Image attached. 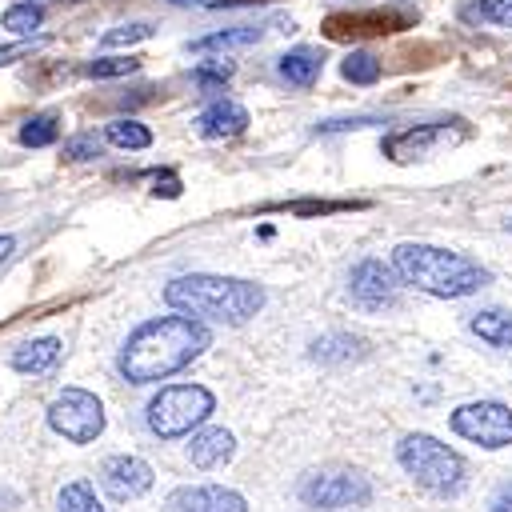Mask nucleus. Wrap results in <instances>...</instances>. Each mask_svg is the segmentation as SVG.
I'll return each instance as SVG.
<instances>
[{
  "instance_id": "f3484780",
  "label": "nucleus",
  "mask_w": 512,
  "mask_h": 512,
  "mask_svg": "<svg viewBox=\"0 0 512 512\" xmlns=\"http://www.w3.org/2000/svg\"><path fill=\"white\" fill-rule=\"evenodd\" d=\"M60 340L56 336H40V340H24L20 348H12V368L16 372H24V376H44V372H52L56 368V360H60Z\"/></svg>"
},
{
  "instance_id": "a211bd4d",
  "label": "nucleus",
  "mask_w": 512,
  "mask_h": 512,
  "mask_svg": "<svg viewBox=\"0 0 512 512\" xmlns=\"http://www.w3.org/2000/svg\"><path fill=\"white\" fill-rule=\"evenodd\" d=\"M472 336H480L492 348H512V312L508 308H480L468 316Z\"/></svg>"
},
{
  "instance_id": "20e7f679",
  "label": "nucleus",
  "mask_w": 512,
  "mask_h": 512,
  "mask_svg": "<svg viewBox=\"0 0 512 512\" xmlns=\"http://www.w3.org/2000/svg\"><path fill=\"white\" fill-rule=\"evenodd\" d=\"M396 464L412 476L416 488L432 496H456L464 492V480H468L464 456L428 432H404L396 444Z\"/></svg>"
},
{
  "instance_id": "bb28decb",
  "label": "nucleus",
  "mask_w": 512,
  "mask_h": 512,
  "mask_svg": "<svg viewBox=\"0 0 512 512\" xmlns=\"http://www.w3.org/2000/svg\"><path fill=\"white\" fill-rule=\"evenodd\" d=\"M40 20H44V8L32 4V0H28V4H12V8L0 16V24H4L8 32H20V36L32 32V28H40Z\"/></svg>"
},
{
  "instance_id": "39448f33",
  "label": "nucleus",
  "mask_w": 512,
  "mask_h": 512,
  "mask_svg": "<svg viewBox=\"0 0 512 512\" xmlns=\"http://www.w3.org/2000/svg\"><path fill=\"white\" fill-rule=\"evenodd\" d=\"M212 412H216L212 388H204V384H168L148 400L144 424L156 440H180V436H192Z\"/></svg>"
},
{
  "instance_id": "b1692460",
  "label": "nucleus",
  "mask_w": 512,
  "mask_h": 512,
  "mask_svg": "<svg viewBox=\"0 0 512 512\" xmlns=\"http://www.w3.org/2000/svg\"><path fill=\"white\" fill-rule=\"evenodd\" d=\"M56 140H60V116L56 112H40V116L20 124V144L24 148H48Z\"/></svg>"
},
{
  "instance_id": "c756f323",
  "label": "nucleus",
  "mask_w": 512,
  "mask_h": 512,
  "mask_svg": "<svg viewBox=\"0 0 512 512\" xmlns=\"http://www.w3.org/2000/svg\"><path fill=\"white\" fill-rule=\"evenodd\" d=\"M232 72H236V64H232V60H204V64H196L192 80H196L200 88H216V84L232 80Z\"/></svg>"
},
{
  "instance_id": "9b49d317",
  "label": "nucleus",
  "mask_w": 512,
  "mask_h": 512,
  "mask_svg": "<svg viewBox=\"0 0 512 512\" xmlns=\"http://www.w3.org/2000/svg\"><path fill=\"white\" fill-rule=\"evenodd\" d=\"M400 284H404V280L396 276V268L384 264V260H376V256L356 260L352 272H348V296H352V304L364 308V312L392 308V304L400 300Z\"/></svg>"
},
{
  "instance_id": "72a5a7b5",
  "label": "nucleus",
  "mask_w": 512,
  "mask_h": 512,
  "mask_svg": "<svg viewBox=\"0 0 512 512\" xmlns=\"http://www.w3.org/2000/svg\"><path fill=\"white\" fill-rule=\"evenodd\" d=\"M492 512H512V480L496 492V500H492Z\"/></svg>"
},
{
  "instance_id": "9d476101",
  "label": "nucleus",
  "mask_w": 512,
  "mask_h": 512,
  "mask_svg": "<svg viewBox=\"0 0 512 512\" xmlns=\"http://www.w3.org/2000/svg\"><path fill=\"white\" fill-rule=\"evenodd\" d=\"M448 428L460 440L496 452V448L512 444V408L500 400H468V404L448 412Z\"/></svg>"
},
{
  "instance_id": "1a4fd4ad",
  "label": "nucleus",
  "mask_w": 512,
  "mask_h": 512,
  "mask_svg": "<svg viewBox=\"0 0 512 512\" xmlns=\"http://www.w3.org/2000/svg\"><path fill=\"white\" fill-rule=\"evenodd\" d=\"M104 424H108L104 404L88 388H64L48 404V428L56 436H64L68 444H92L104 432Z\"/></svg>"
},
{
  "instance_id": "e433bc0d",
  "label": "nucleus",
  "mask_w": 512,
  "mask_h": 512,
  "mask_svg": "<svg viewBox=\"0 0 512 512\" xmlns=\"http://www.w3.org/2000/svg\"><path fill=\"white\" fill-rule=\"evenodd\" d=\"M504 228H508V232H512V220H504Z\"/></svg>"
},
{
  "instance_id": "aec40b11",
  "label": "nucleus",
  "mask_w": 512,
  "mask_h": 512,
  "mask_svg": "<svg viewBox=\"0 0 512 512\" xmlns=\"http://www.w3.org/2000/svg\"><path fill=\"white\" fill-rule=\"evenodd\" d=\"M264 28L260 24H236V28H220V32H208L200 40H192V52H220V48H252L260 44Z\"/></svg>"
},
{
  "instance_id": "7c9ffc66",
  "label": "nucleus",
  "mask_w": 512,
  "mask_h": 512,
  "mask_svg": "<svg viewBox=\"0 0 512 512\" xmlns=\"http://www.w3.org/2000/svg\"><path fill=\"white\" fill-rule=\"evenodd\" d=\"M64 156H68V160H92V156H100V136H96V132L68 136V140H64Z\"/></svg>"
},
{
  "instance_id": "5701e85b",
  "label": "nucleus",
  "mask_w": 512,
  "mask_h": 512,
  "mask_svg": "<svg viewBox=\"0 0 512 512\" xmlns=\"http://www.w3.org/2000/svg\"><path fill=\"white\" fill-rule=\"evenodd\" d=\"M380 72H384L380 56H372V52H364V48H352V52L340 60V76H344L348 84H376Z\"/></svg>"
},
{
  "instance_id": "a878e982",
  "label": "nucleus",
  "mask_w": 512,
  "mask_h": 512,
  "mask_svg": "<svg viewBox=\"0 0 512 512\" xmlns=\"http://www.w3.org/2000/svg\"><path fill=\"white\" fill-rule=\"evenodd\" d=\"M84 72L92 80H120V76L140 72V56H96V60H88Z\"/></svg>"
},
{
  "instance_id": "f03ea898",
  "label": "nucleus",
  "mask_w": 512,
  "mask_h": 512,
  "mask_svg": "<svg viewBox=\"0 0 512 512\" xmlns=\"http://www.w3.org/2000/svg\"><path fill=\"white\" fill-rule=\"evenodd\" d=\"M392 268L404 284H412L416 292H428L436 300L472 296L492 280V272L480 260L440 248V244H416V240H404L392 248Z\"/></svg>"
},
{
  "instance_id": "473e14b6",
  "label": "nucleus",
  "mask_w": 512,
  "mask_h": 512,
  "mask_svg": "<svg viewBox=\"0 0 512 512\" xmlns=\"http://www.w3.org/2000/svg\"><path fill=\"white\" fill-rule=\"evenodd\" d=\"M156 196H164V200H176L180 196V180L172 176V172H164V176H156V188H152Z\"/></svg>"
},
{
  "instance_id": "c85d7f7f",
  "label": "nucleus",
  "mask_w": 512,
  "mask_h": 512,
  "mask_svg": "<svg viewBox=\"0 0 512 512\" xmlns=\"http://www.w3.org/2000/svg\"><path fill=\"white\" fill-rule=\"evenodd\" d=\"M148 36H152V24H120V28L104 32L100 44H104V48H128V44H140V40H148Z\"/></svg>"
},
{
  "instance_id": "f8f14e48",
  "label": "nucleus",
  "mask_w": 512,
  "mask_h": 512,
  "mask_svg": "<svg viewBox=\"0 0 512 512\" xmlns=\"http://www.w3.org/2000/svg\"><path fill=\"white\" fill-rule=\"evenodd\" d=\"M152 480H156L152 464H148L144 456H132V452L108 456V460L100 464V488H104L112 500H120V504L140 500V496L152 488Z\"/></svg>"
},
{
  "instance_id": "423d86ee",
  "label": "nucleus",
  "mask_w": 512,
  "mask_h": 512,
  "mask_svg": "<svg viewBox=\"0 0 512 512\" xmlns=\"http://www.w3.org/2000/svg\"><path fill=\"white\" fill-rule=\"evenodd\" d=\"M304 508L316 512H340V508H364L372 504V480L356 468H316L296 488Z\"/></svg>"
},
{
  "instance_id": "6ab92c4d",
  "label": "nucleus",
  "mask_w": 512,
  "mask_h": 512,
  "mask_svg": "<svg viewBox=\"0 0 512 512\" xmlns=\"http://www.w3.org/2000/svg\"><path fill=\"white\" fill-rule=\"evenodd\" d=\"M308 356L316 364H348V360H360L364 356V340L360 336H348V332H332V336L312 340Z\"/></svg>"
},
{
  "instance_id": "393cba45",
  "label": "nucleus",
  "mask_w": 512,
  "mask_h": 512,
  "mask_svg": "<svg viewBox=\"0 0 512 512\" xmlns=\"http://www.w3.org/2000/svg\"><path fill=\"white\" fill-rule=\"evenodd\" d=\"M464 20L512 28V0H468V4H464Z\"/></svg>"
},
{
  "instance_id": "ddd939ff",
  "label": "nucleus",
  "mask_w": 512,
  "mask_h": 512,
  "mask_svg": "<svg viewBox=\"0 0 512 512\" xmlns=\"http://www.w3.org/2000/svg\"><path fill=\"white\" fill-rule=\"evenodd\" d=\"M164 512H248V500L228 484H180L168 492Z\"/></svg>"
},
{
  "instance_id": "f257e3e1",
  "label": "nucleus",
  "mask_w": 512,
  "mask_h": 512,
  "mask_svg": "<svg viewBox=\"0 0 512 512\" xmlns=\"http://www.w3.org/2000/svg\"><path fill=\"white\" fill-rule=\"evenodd\" d=\"M208 344H212V332L204 328V320H196L188 312L152 316L124 336V344L116 352V372L128 384H156V380H168L172 372L188 368Z\"/></svg>"
},
{
  "instance_id": "4468645a",
  "label": "nucleus",
  "mask_w": 512,
  "mask_h": 512,
  "mask_svg": "<svg viewBox=\"0 0 512 512\" xmlns=\"http://www.w3.org/2000/svg\"><path fill=\"white\" fill-rule=\"evenodd\" d=\"M244 128H248V108L240 100H228V96L212 100L196 116V132L208 136V140H228V136H240Z\"/></svg>"
},
{
  "instance_id": "4be33fe9",
  "label": "nucleus",
  "mask_w": 512,
  "mask_h": 512,
  "mask_svg": "<svg viewBox=\"0 0 512 512\" xmlns=\"http://www.w3.org/2000/svg\"><path fill=\"white\" fill-rule=\"evenodd\" d=\"M56 512H108V508L96 500V488L88 480H68L56 492Z\"/></svg>"
},
{
  "instance_id": "cd10ccee",
  "label": "nucleus",
  "mask_w": 512,
  "mask_h": 512,
  "mask_svg": "<svg viewBox=\"0 0 512 512\" xmlns=\"http://www.w3.org/2000/svg\"><path fill=\"white\" fill-rule=\"evenodd\" d=\"M296 216H328V212H348V208H364L360 200H292L284 204Z\"/></svg>"
},
{
  "instance_id": "7ed1b4c3",
  "label": "nucleus",
  "mask_w": 512,
  "mask_h": 512,
  "mask_svg": "<svg viewBox=\"0 0 512 512\" xmlns=\"http://www.w3.org/2000/svg\"><path fill=\"white\" fill-rule=\"evenodd\" d=\"M164 300L176 312H188L196 320L212 324H248L264 308V288L256 280L240 276H216V272H192L164 284Z\"/></svg>"
},
{
  "instance_id": "2eb2a0df",
  "label": "nucleus",
  "mask_w": 512,
  "mask_h": 512,
  "mask_svg": "<svg viewBox=\"0 0 512 512\" xmlns=\"http://www.w3.org/2000/svg\"><path fill=\"white\" fill-rule=\"evenodd\" d=\"M236 456V436L228 428H196L192 432V444H188V460L204 472L228 464Z\"/></svg>"
},
{
  "instance_id": "c9c22d12",
  "label": "nucleus",
  "mask_w": 512,
  "mask_h": 512,
  "mask_svg": "<svg viewBox=\"0 0 512 512\" xmlns=\"http://www.w3.org/2000/svg\"><path fill=\"white\" fill-rule=\"evenodd\" d=\"M172 4H196V0H172Z\"/></svg>"
},
{
  "instance_id": "f704fd0d",
  "label": "nucleus",
  "mask_w": 512,
  "mask_h": 512,
  "mask_svg": "<svg viewBox=\"0 0 512 512\" xmlns=\"http://www.w3.org/2000/svg\"><path fill=\"white\" fill-rule=\"evenodd\" d=\"M12 248H16V240H12V236H0V264L12 256Z\"/></svg>"
},
{
  "instance_id": "412c9836",
  "label": "nucleus",
  "mask_w": 512,
  "mask_h": 512,
  "mask_svg": "<svg viewBox=\"0 0 512 512\" xmlns=\"http://www.w3.org/2000/svg\"><path fill=\"white\" fill-rule=\"evenodd\" d=\"M104 140H108L112 148L140 152V148H148V144H152V132H148L140 120H132V116H116V120H108V124H104Z\"/></svg>"
},
{
  "instance_id": "2f4dec72",
  "label": "nucleus",
  "mask_w": 512,
  "mask_h": 512,
  "mask_svg": "<svg viewBox=\"0 0 512 512\" xmlns=\"http://www.w3.org/2000/svg\"><path fill=\"white\" fill-rule=\"evenodd\" d=\"M40 44H44V40H20V44H4V48H0V64H12V60H20V56H32Z\"/></svg>"
},
{
  "instance_id": "dca6fc26",
  "label": "nucleus",
  "mask_w": 512,
  "mask_h": 512,
  "mask_svg": "<svg viewBox=\"0 0 512 512\" xmlns=\"http://www.w3.org/2000/svg\"><path fill=\"white\" fill-rule=\"evenodd\" d=\"M320 68H324V52L312 48V44H300V48H292L276 60L280 80H288L292 88H312L320 80Z\"/></svg>"
},
{
  "instance_id": "0eeeda50",
  "label": "nucleus",
  "mask_w": 512,
  "mask_h": 512,
  "mask_svg": "<svg viewBox=\"0 0 512 512\" xmlns=\"http://www.w3.org/2000/svg\"><path fill=\"white\" fill-rule=\"evenodd\" d=\"M420 12L412 4H376V8H360V12H332L320 32L332 44H348V40H376V36H392L404 28H416Z\"/></svg>"
},
{
  "instance_id": "6e6552de",
  "label": "nucleus",
  "mask_w": 512,
  "mask_h": 512,
  "mask_svg": "<svg viewBox=\"0 0 512 512\" xmlns=\"http://www.w3.org/2000/svg\"><path fill=\"white\" fill-rule=\"evenodd\" d=\"M468 136V124L460 116H448V120H424V124H408V128H396L384 136L380 152L396 164H412V160H424L440 148H452Z\"/></svg>"
}]
</instances>
